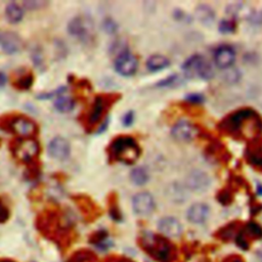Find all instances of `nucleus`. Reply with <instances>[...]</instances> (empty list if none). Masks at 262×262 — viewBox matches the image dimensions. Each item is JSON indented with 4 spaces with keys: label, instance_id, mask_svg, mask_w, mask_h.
<instances>
[{
    "label": "nucleus",
    "instance_id": "nucleus-1",
    "mask_svg": "<svg viewBox=\"0 0 262 262\" xmlns=\"http://www.w3.org/2000/svg\"><path fill=\"white\" fill-rule=\"evenodd\" d=\"M220 128L236 139L254 140L262 132V120L255 111L243 109L226 117Z\"/></svg>",
    "mask_w": 262,
    "mask_h": 262
},
{
    "label": "nucleus",
    "instance_id": "nucleus-2",
    "mask_svg": "<svg viewBox=\"0 0 262 262\" xmlns=\"http://www.w3.org/2000/svg\"><path fill=\"white\" fill-rule=\"evenodd\" d=\"M110 152L117 161L128 165L138 161L141 155L140 145L131 136H120L115 140L111 143Z\"/></svg>",
    "mask_w": 262,
    "mask_h": 262
},
{
    "label": "nucleus",
    "instance_id": "nucleus-3",
    "mask_svg": "<svg viewBox=\"0 0 262 262\" xmlns=\"http://www.w3.org/2000/svg\"><path fill=\"white\" fill-rule=\"evenodd\" d=\"M142 247L157 260L171 262L173 259V248L165 238L146 233L141 238Z\"/></svg>",
    "mask_w": 262,
    "mask_h": 262
},
{
    "label": "nucleus",
    "instance_id": "nucleus-4",
    "mask_svg": "<svg viewBox=\"0 0 262 262\" xmlns=\"http://www.w3.org/2000/svg\"><path fill=\"white\" fill-rule=\"evenodd\" d=\"M182 71L187 78H199L210 80L214 76V70L210 62L202 56H193L187 59L182 65Z\"/></svg>",
    "mask_w": 262,
    "mask_h": 262
},
{
    "label": "nucleus",
    "instance_id": "nucleus-5",
    "mask_svg": "<svg viewBox=\"0 0 262 262\" xmlns=\"http://www.w3.org/2000/svg\"><path fill=\"white\" fill-rule=\"evenodd\" d=\"M68 32L83 42H89L93 39L94 26L92 20L86 17H75L68 24Z\"/></svg>",
    "mask_w": 262,
    "mask_h": 262
},
{
    "label": "nucleus",
    "instance_id": "nucleus-6",
    "mask_svg": "<svg viewBox=\"0 0 262 262\" xmlns=\"http://www.w3.org/2000/svg\"><path fill=\"white\" fill-rule=\"evenodd\" d=\"M40 148L35 140H20L14 148L15 156L20 161L30 163L39 154Z\"/></svg>",
    "mask_w": 262,
    "mask_h": 262
},
{
    "label": "nucleus",
    "instance_id": "nucleus-7",
    "mask_svg": "<svg viewBox=\"0 0 262 262\" xmlns=\"http://www.w3.org/2000/svg\"><path fill=\"white\" fill-rule=\"evenodd\" d=\"M155 206L154 198L150 193L141 192L136 194L132 199L133 211L138 215H150L155 210Z\"/></svg>",
    "mask_w": 262,
    "mask_h": 262
},
{
    "label": "nucleus",
    "instance_id": "nucleus-8",
    "mask_svg": "<svg viewBox=\"0 0 262 262\" xmlns=\"http://www.w3.org/2000/svg\"><path fill=\"white\" fill-rule=\"evenodd\" d=\"M115 69L122 76H132L138 70V60L129 51H125L116 58Z\"/></svg>",
    "mask_w": 262,
    "mask_h": 262
},
{
    "label": "nucleus",
    "instance_id": "nucleus-9",
    "mask_svg": "<svg viewBox=\"0 0 262 262\" xmlns=\"http://www.w3.org/2000/svg\"><path fill=\"white\" fill-rule=\"evenodd\" d=\"M48 154L52 159L65 161L70 157L71 145L66 139L57 136V138L52 139L48 144Z\"/></svg>",
    "mask_w": 262,
    "mask_h": 262
},
{
    "label": "nucleus",
    "instance_id": "nucleus-10",
    "mask_svg": "<svg viewBox=\"0 0 262 262\" xmlns=\"http://www.w3.org/2000/svg\"><path fill=\"white\" fill-rule=\"evenodd\" d=\"M261 238L262 227L255 222H250L243 230H241V233L237 236L236 242L241 249L247 250L249 249L250 240H259Z\"/></svg>",
    "mask_w": 262,
    "mask_h": 262
},
{
    "label": "nucleus",
    "instance_id": "nucleus-11",
    "mask_svg": "<svg viewBox=\"0 0 262 262\" xmlns=\"http://www.w3.org/2000/svg\"><path fill=\"white\" fill-rule=\"evenodd\" d=\"M186 186L196 193H204L211 184L210 177L204 171L194 170L186 177Z\"/></svg>",
    "mask_w": 262,
    "mask_h": 262
},
{
    "label": "nucleus",
    "instance_id": "nucleus-12",
    "mask_svg": "<svg viewBox=\"0 0 262 262\" xmlns=\"http://www.w3.org/2000/svg\"><path fill=\"white\" fill-rule=\"evenodd\" d=\"M9 129L22 138H30L36 133V124L29 118L19 116L9 123Z\"/></svg>",
    "mask_w": 262,
    "mask_h": 262
},
{
    "label": "nucleus",
    "instance_id": "nucleus-13",
    "mask_svg": "<svg viewBox=\"0 0 262 262\" xmlns=\"http://www.w3.org/2000/svg\"><path fill=\"white\" fill-rule=\"evenodd\" d=\"M171 134L173 136V139H175L176 141L187 142L193 141L196 138L197 129L190 122L180 121L173 126Z\"/></svg>",
    "mask_w": 262,
    "mask_h": 262
},
{
    "label": "nucleus",
    "instance_id": "nucleus-14",
    "mask_svg": "<svg viewBox=\"0 0 262 262\" xmlns=\"http://www.w3.org/2000/svg\"><path fill=\"white\" fill-rule=\"evenodd\" d=\"M0 44H1V48L4 54L12 56L20 51L23 47V41L17 33L9 31V32L2 34Z\"/></svg>",
    "mask_w": 262,
    "mask_h": 262
},
{
    "label": "nucleus",
    "instance_id": "nucleus-15",
    "mask_svg": "<svg viewBox=\"0 0 262 262\" xmlns=\"http://www.w3.org/2000/svg\"><path fill=\"white\" fill-rule=\"evenodd\" d=\"M236 60V52L229 46L219 47L214 55V61L218 68L228 69L233 66Z\"/></svg>",
    "mask_w": 262,
    "mask_h": 262
},
{
    "label": "nucleus",
    "instance_id": "nucleus-16",
    "mask_svg": "<svg viewBox=\"0 0 262 262\" xmlns=\"http://www.w3.org/2000/svg\"><path fill=\"white\" fill-rule=\"evenodd\" d=\"M158 228L160 232L167 237L176 238L182 233V226L181 222L174 217H164L159 220Z\"/></svg>",
    "mask_w": 262,
    "mask_h": 262
},
{
    "label": "nucleus",
    "instance_id": "nucleus-17",
    "mask_svg": "<svg viewBox=\"0 0 262 262\" xmlns=\"http://www.w3.org/2000/svg\"><path fill=\"white\" fill-rule=\"evenodd\" d=\"M210 214V208L204 203H197L193 205L187 211L188 222L195 224L204 223Z\"/></svg>",
    "mask_w": 262,
    "mask_h": 262
},
{
    "label": "nucleus",
    "instance_id": "nucleus-18",
    "mask_svg": "<svg viewBox=\"0 0 262 262\" xmlns=\"http://www.w3.org/2000/svg\"><path fill=\"white\" fill-rule=\"evenodd\" d=\"M196 18L205 26H210L215 20L214 10L207 4H200L196 8Z\"/></svg>",
    "mask_w": 262,
    "mask_h": 262
},
{
    "label": "nucleus",
    "instance_id": "nucleus-19",
    "mask_svg": "<svg viewBox=\"0 0 262 262\" xmlns=\"http://www.w3.org/2000/svg\"><path fill=\"white\" fill-rule=\"evenodd\" d=\"M254 10L244 3H234L227 6L226 13L235 19H247L249 20Z\"/></svg>",
    "mask_w": 262,
    "mask_h": 262
},
{
    "label": "nucleus",
    "instance_id": "nucleus-20",
    "mask_svg": "<svg viewBox=\"0 0 262 262\" xmlns=\"http://www.w3.org/2000/svg\"><path fill=\"white\" fill-rule=\"evenodd\" d=\"M5 16L9 23L19 24L20 22H22L24 18V9L20 4L12 2L6 5Z\"/></svg>",
    "mask_w": 262,
    "mask_h": 262
},
{
    "label": "nucleus",
    "instance_id": "nucleus-21",
    "mask_svg": "<svg viewBox=\"0 0 262 262\" xmlns=\"http://www.w3.org/2000/svg\"><path fill=\"white\" fill-rule=\"evenodd\" d=\"M170 61L164 56L160 55H155L152 56L148 61H146V68L150 72H158L166 69L167 67H169Z\"/></svg>",
    "mask_w": 262,
    "mask_h": 262
},
{
    "label": "nucleus",
    "instance_id": "nucleus-22",
    "mask_svg": "<svg viewBox=\"0 0 262 262\" xmlns=\"http://www.w3.org/2000/svg\"><path fill=\"white\" fill-rule=\"evenodd\" d=\"M104 107H106V104H104V99L102 97H97L96 100H94L92 110L89 115L90 124H96L100 121V119L101 118V115L104 111Z\"/></svg>",
    "mask_w": 262,
    "mask_h": 262
},
{
    "label": "nucleus",
    "instance_id": "nucleus-23",
    "mask_svg": "<svg viewBox=\"0 0 262 262\" xmlns=\"http://www.w3.org/2000/svg\"><path fill=\"white\" fill-rule=\"evenodd\" d=\"M75 107V101L70 97L60 96L55 101V108L60 113H70Z\"/></svg>",
    "mask_w": 262,
    "mask_h": 262
},
{
    "label": "nucleus",
    "instance_id": "nucleus-24",
    "mask_svg": "<svg viewBox=\"0 0 262 262\" xmlns=\"http://www.w3.org/2000/svg\"><path fill=\"white\" fill-rule=\"evenodd\" d=\"M130 180L135 185H143L149 181V173L143 167H136L130 173Z\"/></svg>",
    "mask_w": 262,
    "mask_h": 262
},
{
    "label": "nucleus",
    "instance_id": "nucleus-25",
    "mask_svg": "<svg viewBox=\"0 0 262 262\" xmlns=\"http://www.w3.org/2000/svg\"><path fill=\"white\" fill-rule=\"evenodd\" d=\"M97 257L89 250H79L73 254L67 262H96Z\"/></svg>",
    "mask_w": 262,
    "mask_h": 262
},
{
    "label": "nucleus",
    "instance_id": "nucleus-26",
    "mask_svg": "<svg viewBox=\"0 0 262 262\" xmlns=\"http://www.w3.org/2000/svg\"><path fill=\"white\" fill-rule=\"evenodd\" d=\"M248 162L259 169H262V142L257 149L250 150L247 154Z\"/></svg>",
    "mask_w": 262,
    "mask_h": 262
},
{
    "label": "nucleus",
    "instance_id": "nucleus-27",
    "mask_svg": "<svg viewBox=\"0 0 262 262\" xmlns=\"http://www.w3.org/2000/svg\"><path fill=\"white\" fill-rule=\"evenodd\" d=\"M168 197L175 203H181L185 201L186 192L178 184H173L168 188Z\"/></svg>",
    "mask_w": 262,
    "mask_h": 262
},
{
    "label": "nucleus",
    "instance_id": "nucleus-28",
    "mask_svg": "<svg viewBox=\"0 0 262 262\" xmlns=\"http://www.w3.org/2000/svg\"><path fill=\"white\" fill-rule=\"evenodd\" d=\"M241 78V73L239 70L237 69H233V68H228L225 69L223 75H222V79L228 83V84H234V83H237Z\"/></svg>",
    "mask_w": 262,
    "mask_h": 262
},
{
    "label": "nucleus",
    "instance_id": "nucleus-29",
    "mask_svg": "<svg viewBox=\"0 0 262 262\" xmlns=\"http://www.w3.org/2000/svg\"><path fill=\"white\" fill-rule=\"evenodd\" d=\"M108 239V233L106 232V230H99V232L94 233L90 239H89V242L93 245H97L98 247H102V245H104V242H106Z\"/></svg>",
    "mask_w": 262,
    "mask_h": 262
},
{
    "label": "nucleus",
    "instance_id": "nucleus-30",
    "mask_svg": "<svg viewBox=\"0 0 262 262\" xmlns=\"http://www.w3.org/2000/svg\"><path fill=\"white\" fill-rule=\"evenodd\" d=\"M219 31L223 34H230L236 31V24L233 20H223L219 24Z\"/></svg>",
    "mask_w": 262,
    "mask_h": 262
},
{
    "label": "nucleus",
    "instance_id": "nucleus-31",
    "mask_svg": "<svg viewBox=\"0 0 262 262\" xmlns=\"http://www.w3.org/2000/svg\"><path fill=\"white\" fill-rule=\"evenodd\" d=\"M102 29L107 34H115L118 30V25L113 19L107 18L102 22Z\"/></svg>",
    "mask_w": 262,
    "mask_h": 262
},
{
    "label": "nucleus",
    "instance_id": "nucleus-32",
    "mask_svg": "<svg viewBox=\"0 0 262 262\" xmlns=\"http://www.w3.org/2000/svg\"><path fill=\"white\" fill-rule=\"evenodd\" d=\"M33 81H34V78H33L32 75L23 76L22 78H20L17 81V87L19 89H22V90L30 89L31 86L33 85Z\"/></svg>",
    "mask_w": 262,
    "mask_h": 262
},
{
    "label": "nucleus",
    "instance_id": "nucleus-33",
    "mask_svg": "<svg viewBox=\"0 0 262 262\" xmlns=\"http://www.w3.org/2000/svg\"><path fill=\"white\" fill-rule=\"evenodd\" d=\"M48 4V2L46 1H42V0H30V1H25L23 3L24 7L27 10H37L40 8H43Z\"/></svg>",
    "mask_w": 262,
    "mask_h": 262
},
{
    "label": "nucleus",
    "instance_id": "nucleus-34",
    "mask_svg": "<svg viewBox=\"0 0 262 262\" xmlns=\"http://www.w3.org/2000/svg\"><path fill=\"white\" fill-rule=\"evenodd\" d=\"M32 60L34 62V65L36 68L39 70H43L45 64H44V59L42 57V54L39 49H34L32 51Z\"/></svg>",
    "mask_w": 262,
    "mask_h": 262
},
{
    "label": "nucleus",
    "instance_id": "nucleus-35",
    "mask_svg": "<svg viewBox=\"0 0 262 262\" xmlns=\"http://www.w3.org/2000/svg\"><path fill=\"white\" fill-rule=\"evenodd\" d=\"M10 216L8 208L5 206L3 201L0 199V223L6 222Z\"/></svg>",
    "mask_w": 262,
    "mask_h": 262
},
{
    "label": "nucleus",
    "instance_id": "nucleus-36",
    "mask_svg": "<svg viewBox=\"0 0 262 262\" xmlns=\"http://www.w3.org/2000/svg\"><path fill=\"white\" fill-rule=\"evenodd\" d=\"M235 227H236V224H229L227 225L224 229H222L219 232V237L222 238V240H228L230 237H232L235 233Z\"/></svg>",
    "mask_w": 262,
    "mask_h": 262
},
{
    "label": "nucleus",
    "instance_id": "nucleus-37",
    "mask_svg": "<svg viewBox=\"0 0 262 262\" xmlns=\"http://www.w3.org/2000/svg\"><path fill=\"white\" fill-rule=\"evenodd\" d=\"M217 199H218V201L224 206H227L228 204L232 203V200H233L232 195H230L227 191H222L218 195Z\"/></svg>",
    "mask_w": 262,
    "mask_h": 262
},
{
    "label": "nucleus",
    "instance_id": "nucleus-38",
    "mask_svg": "<svg viewBox=\"0 0 262 262\" xmlns=\"http://www.w3.org/2000/svg\"><path fill=\"white\" fill-rule=\"evenodd\" d=\"M249 22L252 23L253 25H262V9L258 10V12H253L252 16L250 17Z\"/></svg>",
    "mask_w": 262,
    "mask_h": 262
},
{
    "label": "nucleus",
    "instance_id": "nucleus-39",
    "mask_svg": "<svg viewBox=\"0 0 262 262\" xmlns=\"http://www.w3.org/2000/svg\"><path fill=\"white\" fill-rule=\"evenodd\" d=\"M177 80H178V76L177 75H172V76L168 77L167 79L161 81L159 83V84H158V86H165V87H167V86L175 85L176 83H177Z\"/></svg>",
    "mask_w": 262,
    "mask_h": 262
},
{
    "label": "nucleus",
    "instance_id": "nucleus-40",
    "mask_svg": "<svg viewBox=\"0 0 262 262\" xmlns=\"http://www.w3.org/2000/svg\"><path fill=\"white\" fill-rule=\"evenodd\" d=\"M110 215L114 220H116V222H119V220H121V213H120L119 209L117 207V204L111 205V207H110Z\"/></svg>",
    "mask_w": 262,
    "mask_h": 262
},
{
    "label": "nucleus",
    "instance_id": "nucleus-41",
    "mask_svg": "<svg viewBox=\"0 0 262 262\" xmlns=\"http://www.w3.org/2000/svg\"><path fill=\"white\" fill-rule=\"evenodd\" d=\"M133 121H134V114L132 112H128L127 114H125V116L123 117L124 126H130Z\"/></svg>",
    "mask_w": 262,
    "mask_h": 262
},
{
    "label": "nucleus",
    "instance_id": "nucleus-42",
    "mask_svg": "<svg viewBox=\"0 0 262 262\" xmlns=\"http://www.w3.org/2000/svg\"><path fill=\"white\" fill-rule=\"evenodd\" d=\"M223 262H244V259L239 255H230L226 257Z\"/></svg>",
    "mask_w": 262,
    "mask_h": 262
},
{
    "label": "nucleus",
    "instance_id": "nucleus-43",
    "mask_svg": "<svg viewBox=\"0 0 262 262\" xmlns=\"http://www.w3.org/2000/svg\"><path fill=\"white\" fill-rule=\"evenodd\" d=\"M186 99L192 102H201L203 101V97L200 96V94H191V96H188Z\"/></svg>",
    "mask_w": 262,
    "mask_h": 262
},
{
    "label": "nucleus",
    "instance_id": "nucleus-44",
    "mask_svg": "<svg viewBox=\"0 0 262 262\" xmlns=\"http://www.w3.org/2000/svg\"><path fill=\"white\" fill-rule=\"evenodd\" d=\"M6 82H7L6 75L4 74V73L0 72V88H3L6 85Z\"/></svg>",
    "mask_w": 262,
    "mask_h": 262
},
{
    "label": "nucleus",
    "instance_id": "nucleus-45",
    "mask_svg": "<svg viewBox=\"0 0 262 262\" xmlns=\"http://www.w3.org/2000/svg\"><path fill=\"white\" fill-rule=\"evenodd\" d=\"M108 262H133L127 258H112Z\"/></svg>",
    "mask_w": 262,
    "mask_h": 262
},
{
    "label": "nucleus",
    "instance_id": "nucleus-46",
    "mask_svg": "<svg viewBox=\"0 0 262 262\" xmlns=\"http://www.w3.org/2000/svg\"><path fill=\"white\" fill-rule=\"evenodd\" d=\"M0 262H16V261L10 259H0Z\"/></svg>",
    "mask_w": 262,
    "mask_h": 262
},
{
    "label": "nucleus",
    "instance_id": "nucleus-47",
    "mask_svg": "<svg viewBox=\"0 0 262 262\" xmlns=\"http://www.w3.org/2000/svg\"><path fill=\"white\" fill-rule=\"evenodd\" d=\"M1 36H2V34H1V32H0V41H1Z\"/></svg>",
    "mask_w": 262,
    "mask_h": 262
}]
</instances>
